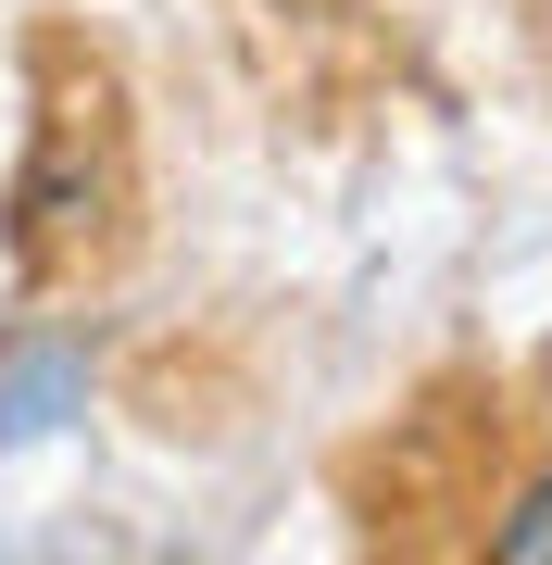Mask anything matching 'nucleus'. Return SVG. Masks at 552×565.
I'll return each mask as SVG.
<instances>
[{"instance_id": "nucleus-2", "label": "nucleus", "mask_w": 552, "mask_h": 565, "mask_svg": "<svg viewBox=\"0 0 552 565\" xmlns=\"http://www.w3.org/2000/svg\"><path fill=\"white\" fill-rule=\"evenodd\" d=\"M490 553H502V565H552V465H540L528 490H515V503H502V527H490Z\"/></svg>"}, {"instance_id": "nucleus-1", "label": "nucleus", "mask_w": 552, "mask_h": 565, "mask_svg": "<svg viewBox=\"0 0 552 565\" xmlns=\"http://www.w3.org/2000/svg\"><path fill=\"white\" fill-rule=\"evenodd\" d=\"M88 390V352L76 340H39L0 364V440H39V427H63V403Z\"/></svg>"}]
</instances>
